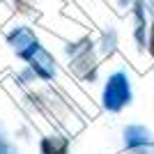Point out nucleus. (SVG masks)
Returning <instances> with one entry per match:
<instances>
[{
	"label": "nucleus",
	"instance_id": "4",
	"mask_svg": "<svg viewBox=\"0 0 154 154\" xmlns=\"http://www.w3.org/2000/svg\"><path fill=\"white\" fill-rule=\"evenodd\" d=\"M0 154H14V152H12V147H9V145H7L2 138H0Z\"/></svg>",
	"mask_w": 154,
	"mask_h": 154
},
{
	"label": "nucleus",
	"instance_id": "3",
	"mask_svg": "<svg viewBox=\"0 0 154 154\" xmlns=\"http://www.w3.org/2000/svg\"><path fill=\"white\" fill-rule=\"evenodd\" d=\"M147 143V131L140 127H131L127 129V145L129 147H136V145H145Z\"/></svg>",
	"mask_w": 154,
	"mask_h": 154
},
{
	"label": "nucleus",
	"instance_id": "2",
	"mask_svg": "<svg viewBox=\"0 0 154 154\" xmlns=\"http://www.w3.org/2000/svg\"><path fill=\"white\" fill-rule=\"evenodd\" d=\"M44 154H67V140L64 138H46L42 143Z\"/></svg>",
	"mask_w": 154,
	"mask_h": 154
},
{
	"label": "nucleus",
	"instance_id": "5",
	"mask_svg": "<svg viewBox=\"0 0 154 154\" xmlns=\"http://www.w3.org/2000/svg\"><path fill=\"white\" fill-rule=\"evenodd\" d=\"M152 53H154V35H152Z\"/></svg>",
	"mask_w": 154,
	"mask_h": 154
},
{
	"label": "nucleus",
	"instance_id": "1",
	"mask_svg": "<svg viewBox=\"0 0 154 154\" xmlns=\"http://www.w3.org/2000/svg\"><path fill=\"white\" fill-rule=\"evenodd\" d=\"M129 97H131V92H129L127 76H124V74H115V76L108 81L106 92H103V103H106V108L120 110L124 103L129 101Z\"/></svg>",
	"mask_w": 154,
	"mask_h": 154
}]
</instances>
